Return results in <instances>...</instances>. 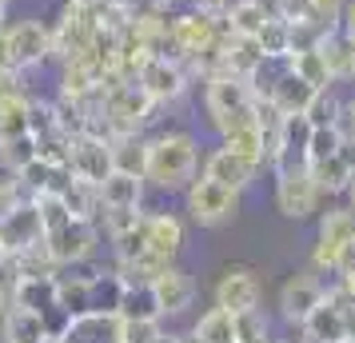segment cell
Instances as JSON below:
<instances>
[{"label":"cell","mask_w":355,"mask_h":343,"mask_svg":"<svg viewBox=\"0 0 355 343\" xmlns=\"http://www.w3.org/2000/svg\"><path fill=\"white\" fill-rule=\"evenodd\" d=\"M144 231H148V252L160 256V260H168V263H176V256L184 252V240H188L184 220H180L176 212H148Z\"/></svg>","instance_id":"d6986e66"},{"label":"cell","mask_w":355,"mask_h":343,"mask_svg":"<svg viewBox=\"0 0 355 343\" xmlns=\"http://www.w3.org/2000/svg\"><path fill=\"white\" fill-rule=\"evenodd\" d=\"M116 315L120 319H160V304L152 295V283H124Z\"/></svg>","instance_id":"f1b7e54d"},{"label":"cell","mask_w":355,"mask_h":343,"mask_svg":"<svg viewBox=\"0 0 355 343\" xmlns=\"http://www.w3.org/2000/svg\"><path fill=\"white\" fill-rule=\"evenodd\" d=\"M216 308H224L227 315H248V311H259V299H263V283L252 267H227L224 276L216 279Z\"/></svg>","instance_id":"7c38bea8"},{"label":"cell","mask_w":355,"mask_h":343,"mask_svg":"<svg viewBox=\"0 0 355 343\" xmlns=\"http://www.w3.org/2000/svg\"><path fill=\"white\" fill-rule=\"evenodd\" d=\"M240 196L243 192H232V188L208 180V176H196L184 188V212L200 228H224L240 216Z\"/></svg>","instance_id":"277c9868"},{"label":"cell","mask_w":355,"mask_h":343,"mask_svg":"<svg viewBox=\"0 0 355 343\" xmlns=\"http://www.w3.org/2000/svg\"><path fill=\"white\" fill-rule=\"evenodd\" d=\"M180 343H196V340H192V335H184V340H180Z\"/></svg>","instance_id":"ee69618b"},{"label":"cell","mask_w":355,"mask_h":343,"mask_svg":"<svg viewBox=\"0 0 355 343\" xmlns=\"http://www.w3.org/2000/svg\"><path fill=\"white\" fill-rule=\"evenodd\" d=\"M160 331V319H120V343H148Z\"/></svg>","instance_id":"8d00e7d4"},{"label":"cell","mask_w":355,"mask_h":343,"mask_svg":"<svg viewBox=\"0 0 355 343\" xmlns=\"http://www.w3.org/2000/svg\"><path fill=\"white\" fill-rule=\"evenodd\" d=\"M160 104L148 96L136 80L116 84L100 96V136H120V132H148L160 120Z\"/></svg>","instance_id":"3957f363"},{"label":"cell","mask_w":355,"mask_h":343,"mask_svg":"<svg viewBox=\"0 0 355 343\" xmlns=\"http://www.w3.org/2000/svg\"><path fill=\"white\" fill-rule=\"evenodd\" d=\"M331 343H355V340H331Z\"/></svg>","instance_id":"f6af8a7d"},{"label":"cell","mask_w":355,"mask_h":343,"mask_svg":"<svg viewBox=\"0 0 355 343\" xmlns=\"http://www.w3.org/2000/svg\"><path fill=\"white\" fill-rule=\"evenodd\" d=\"M200 84H204V116L216 128V136H227L232 128H243L256 120V92H252L248 76L220 72Z\"/></svg>","instance_id":"7a4b0ae2"},{"label":"cell","mask_w":355,"mask_h":343,"mask_svg":"<svg viewBox=\"0 0 355 343\" xmlns=\"http://www.w3.org/2000/svg\"><path fill=\"white\" fill-rule=\"evenodd\" d=\"M343 4H347V0H307L311 17L320 20V24H339V17H343Z\"/></svg>","instance_id":"74e56055"},{"label":"cell","mask_w":355,"mask_h":343,"mask_svg":"<svg viewBox=\"0 0 355 343\" xmlns=\"http://www.w3.org/2000/svg\"><path fill=\"white\" fill-rule=\"evenodd\" d=\"M152 295H156V304H160V319H168V315H184V311L192 308L200 288H196V279L188 276L184 267L168 263L160 276L152 279Z\"/></svg>","instance_id":"2e32d148"},{"label":"cell","mask_w":355,"mask_h":343,"mask_svg":"<svg viewBox=\"0 0 355 343\" xmlns=\"http://www.w3.org/2000/svg\"><path fill=\"white\" fill-rule=\"evenodd\" d=\"M196 343H236V315H227L224 308H208L192 327Z\"/></svg>","instance_id":"f546056e"},{"label":"cell","mask_w":355,"mask_h":343,"mask_svg":"<svg viewBox=\"0 0 355 343\" xmlns=\"http://www.w3.org/2000/svg\"><path fill=\"white\" fill-rule=\"evenodd\" d=\"M311 100H315V88H311L307 80H300V76L288 68V72L275 80L268 104H272V108H279L284 116H304L307 108H311Z\"/></svg>","instance_id":"cb8c5ba5"},{"label":"cell","mask_w":355,"mask_h":343,"mask_svg":"<svg viewBox=\"0 0 355 343\" xmlns=\"http://www.w3.org/2000/svg\"><path fill=\"white\" fill-rule=\"evenodd\" d=\"M100 224L96 220H84V216H72V220H64L60 228L44 231V247H49V256L56 267H80V263H88L92 256H96L100 247Z\"/></svg>","instance_id":"8992f818"},{"label":"cell","mask_w":355,"mask_h":343,"mask_svg":"<svg viewBox=\"0 0 355 343\" xmlns=\"http://www.w3.org/2000/svg\"><path fill=\"white\" fill-rule=\"evenodd\" d=\"M180 340H184V335H172V331H164V327H160V331H156L148 343H180Z\"/></svg>","instance_id":"60d3db41"},{"label":"cell","mask_w":355,"mask_h":343,"mask_svg":"<svg viewBox=\"0 0 355 343\" xmlns=\"http://www.w3.org/2000/svg\"><path fill=\"white\" fill-rule=\"evenodd\" d=\"M28 108H33V92L0 96V144L28 136Z\"/></svg>","instance_id":"4316f807"},{"label":"cell","mask_w":355,"mask_h":343,"mask_svg":"<svg viewBox=\"0 0 355 343\" xmlns=\"http://www.w3.org/2000/svg\"><path fill=\"white\" fill-rule=\"evenodd\" d=\"M220 144H227L232 152H240V156H248V160H256L259 168H263V140H259L256 120L243 124V128H232L227 136H220Z\"/></svg>","instance_id":"836d02e7"},{"label":"cell","mask_w":355,"mask_h":343,"mask_svg":"<svg viewBox=\"0 0 355 343\" xmlns=\"http://www.w3.org/2000/svg\"><path fill=\"white\" fill-rule=\"evenodd\" d=\"M331 276L336 279H352L355 276V240L343 252H339V260H336V267H331Z\"/></svg>","instance_id":"f35d334b"},{"label":"cell","mask_w":355,"mask_h":343,"mask_svg":"<svg viewBox=\"0 0 355 343\" xmlns=\"http://www.w3.org/2000/svg\"><path fill=\"white\" fill-rule=\"evenodd\" d=\"M120 292H124V283H120L116 272H92V276H88V299H92V311H116Z\"/></svg>","instance_id":"d6a6232c"},{"label":"cell","mask_w":355,"mask_h":343,"mask_svg":"<svg viewBox=\"0 0 355 343\" xmlns=\"http://www.w3.org/2000/svg\"><path fill=\"white\" fill-rule=\"evenodd\" d=\"M12 308L44 311L56 308V276H17L12 279Z\"/></svg>","instance_id":"603a6c76"},{"label":"cell","mask_w":355,"mask_h":343,"mask_svg":"<svg viewBox=\"0 0 355 343\" xmlns=\"http://www.w3.org/2000/svg\"><path fill=\"white\" fill-rule=\"evenodd\" d=\"M200 176V140L188 128H156L148 132L144 152V184L156 192H184Z\"/></svg>","instance_id":"6da1fadb"},{"label":"cell","mask_w":355,"mask_h":343,"mask_svg":"<svg viewBox=\"0 0 355 343\" xmlns=\"http://www.w3.org/2000/svg\"><path fill=\"white\" fill-rule=\"evenodd\" d=\"M263 172L256 160H248V156H240V152H232L227 144H216L200 160V176H208V180L224 184V188H232V192H248L252 184H256V176Z\"/></svg>","instance_id":"4fadbf2b"},{"label":"cell","mask_w":355,"mask_h":343,"mask_svg":"<svg viewBox=\"0 0 355 343\" xmlns=\"http://www.w3.org/2000/svg\"><path fill=\"white\" fill-rule=\"evenodd\" d=\"M272 17V0H227V8L220 12L224 28L232 36H252L263 28V20Z\"/></svg>","instance_id":"7402d4cb"},{"label":"cell","mask_w":355,"mask_h":343,"mask_svg":"<svg viewBox=\"0 0 355 343\" xmlns=\"http://www.w3.org/2000/svg\"><path fill=\"white\" fill-rule=\"evenodd\" d=\"M320 52H323L327 72H331V80H336V84L355 80V40H352V33H347L343 24H331V28L323 33Z\"/></svg>","instance_id":"44dd1931"},{"label":"cell","mask_w":355,"mask_h":343,"mask_svg":"<svg viewBox=\"0 0 355 343\" xmlns=\"http://www.w3.org/2000/svg\"><path fill=\"white\" fill-rule=\"evenodd\" d=\"M56 308H64L68 315H80V311H92V299H88V276H72V272H56Z\"/></svg>","instance_id":"4dcf8cb0"},{"label":"cell","mask_w":355,"mask_h":343,"mask_svg":"<svg viewBox=\"0 0 355 343\" xmlns=\"http://www.w3.org/2000/svg\"><path fill=\"white\" fill-rule=\"evenodd\" d=\"M4 33H8V49H12L17 72L28 76L33 68L52 64V20L17 17V20H4Z\"/></svg>","instance_id":"52a82bcc"},{"label":"cell","mask_w":355,"mask_h":343,"mask_svg":"<svg viewBox=\"0 0 355 343\" xmlns=\"http://www.w3.org/2000/svg\"><path fill=\"white\" fill-rule=\"evenodd\" d=\"M288 64H291V72H295L300 80H307L311 88H315V92H327V88H336V80H331V72H327V60H323L320 44H315V49L291 52Z\"/></svg>","instance_id":"83f0119b"},{"label":"cell","mask_w":355,"mask_h":343,"mask_svg":"<svg viewBox=\"0 0 355 343\" xmlns=\"http://www.w3.org/2000/svg\"><path fill=\"white\" fill-rule=\"evenodd\" d=\"M68 172H72V180H84L96 188L112 172L108 136H100V132H76L72 144H68Z\"/></svg>","instance_id":"8fae6325"},{"label":"cell","mask_w":355,"mask_h":343,"mask_svg":"<svg viewBox=\"0 0 355 343\" xmlns=\"http://www.w3.org/2000/svg\"><path fill=\"white\" fill-rule=\"evenodd\" d=\"M0 343H49L44 315L24 308H8L0 319Z\"/></svg>","instance_id":"d4e9b609"},{"label":"cell","mask_w":355,"mask_h":343,"mask_svg":"<svg viewBox=\"0 0 355 343\" xmlns=\"http://www.w3.org/2000/svg\"><path fill=\"white\" fill-rule=\"evenodd\" d=\"M307 172L315 176L323 196H343L347 184H352V176H355V136H343L339 152H331V156L320 160V164H311Z\"/></svg>","instance_id":"ac0fdd59"},{"label":"cell","mask_w":355,"mask_h":343,"mask_svg":"<svg viewBox=\"0 0 355 343\" xmlns=\"http://www.w3.org/2000/svg\"><path fill=\"white\" fill-rule=\"evenodd\" d=\"M339 283H347V292L355 295V276H352V279H339Z\"/></svg>","instance_id":"7bdbcfd3"},{"label":"cell","mask_w":355,"mask_h":343,"mask_svg":"<svg viewBox=\"0 0 355 343\" xmlns=\"http://www.w3.org/2000/svg\"><path fill=\"white\" fill-rule=\"evenodd\" d=\"M136 84H140L160 108H172V104H180V100L188 96V88H192V72L180 64V60H172V56H152V60L140 68Z\"/></svg>","instance_id":"30bf717a"},{"label":"cell","mask_w":355,"mask_h":343,"mask_svg":"<svg viewBox=\"0 0 355 343\" xmlns=\"http://www.w3.org/2000/svg\"><path fill=\"white\" fill-rule=\"evenodd\" d=\"M236 343H275L272 327L259 311H248V315H236Z\"/></svg>","instance_id":"d590c367"},{"label":"cell","mask_w":355,"mask_h":343,"mask_svg":"<svg viewBox=\"0 0 355 343\" xmlns=\"http://www.w3.org/2000/svg\"><path fill=\"white\" fill-rule=\"evenodd\" d=\"M144 176H132V172H108L104 180L96 184L100 196V212H136L144 208Z\"/></svg>","instance_id":"e0dca14e"},{"label":"cell","mask_w":355,"mask_h":343,"mask_svg":"<svg viewBox=\"0 0 355 343\" xmlns=\"http://www.w3.org/2000/svg\"><path fill=\"white\" fill-rule=\"evenodd\" d=\"M339 24H343L347 33H355V0H347V4H343V17H339Z\"/></svg>","instance_id":"ab89813d"},{"label":"cell","mask_w":355,"mask_h":343,"mask_svg":"<svg viewBox=\"0 0 355 343\" xmlns=\"http://www.w3.org/2000/svg\"><path fill=\"white\" fill-rule=\"evenodd\" d=\"M64 343H120V315L116 311H80V315H72Z\"/></svg>","instance_id":"ffe728a7"},{"label":"cell","mask_w":355,"mask_h":343,"mask_svg":"<svg viewBox=\"0 0 355 343\" xmlns=\"http://www.w3.org/2000/svg\"><path fill=\"white\" fill-rule=\"evenodd\" d=\"M304 120L311 128H320V124H339V120H343V100L336 96V88L315 92V100H311V108L304 112Z\"/></svg>","instance_id":"e575fe53"},{"label":"cell","mask_w":355,"mask_h":343,"mask_svg":"<svg viewBox=\"0 0 355 343\" xmlns=\"http://www.w3.org/2000/svg\"><path fill=\"white\" fill-rule=\"evenodd\" d=\"M327 292V283L320 279V272H295V276L284 279V288H279V315L288 319L291 327H304V319L315 311V304L323 299Z\"/></svg>","instance_id":"9a60e30c"},{"label":"cell","mask_w":355,"mask_h":343,"mask_svg":"<svg viewBox=\"0 0 355 343\" xmlns=\"http://www.w3.org/2000/svg\"><path fill=\"white\" fill-rule=\"evenodd\" d=\"M108 152H112V168H116V172L144 176L148 132H120V136H108Z\"/></svg>","instance_id":"484cf974"},{"label":"cell","mask_w":355,"mask_h":343,"mask_svg":"<svg viewBox=\"0 0 355 343\" xmlns=\"http://www.w3.org/2000/svg\"><path fill=\"white\" fill-rule=\"evenodd\" d=\"M256 44L263 56H288L291 52V24L284 17H275V8H272V17L263 20V28L256 33Z\"/></svg>","instance_id":"1f68e13d"},{"label":"cell","mask_w":355,"mask_h":343,"mask_svg":"<svg viewBox=\"0 0 355 343\" xmlns=\"http://www.w3.org/2000/svg\"><path fill=\"white\" fill-rule=\"evenodd\" d=\"M343 196H347V208L355 212V176H352V184H347V192H343Z\"/></svg>","instance_id":"b9f144b4"},{"label":"cell","mask_w":355,"mask_h":343,"mask_svg":"<svg viewBox=\"0 0 355 343\" xmlns=\"http://www.w3.org/2000/svg\"><path fill=\"white\" fill-rule=\"evenodd\" d=\"M320 204H323V192L307 168H300V172H275V208H279L284 220H295V224L311 220L320 212Z\"/></svg>","instance_id":"9c48e42d"},{"label":"cell","mask_w":355,"mask_h":343,"mask_svg":"<svg viewBox=\"0 0 355 343\" xmlns=\"http://www.w3.org/2000/svg\"><path fill=\"white\" fill-rule=\"evenodd\" d=\"M44 240V224H40V208L33 196H24L12 212L0 216V247H4V260L17 256L24 247H33Z\"/></svg>","instance_id":"5bb4252c"},{"label":"cell","mask_w":355,"mask_h":343,"mask_svg":"<svg viewBox=\"0 0 355 343\" xmlns=\"http://www.w3.org/2000/svg\"><path fill=\"white\" fill-rule=\"evenodd\" d=\"M355 240V212L347 204L327 208L320 216V231H315V247H311V272H331L339 260V252Z\"/></svg>","instance_id":"ba28073f"},{"label":"cell","mask_w":355,"mask_h":343,"mask_svg":"<svg viewBox=\"0 0 355 343\" xmlns=\"http://www.w3.org/2000/svg\"><path fill=\"white\" fill-rule=\"evenodd\" d=\"M224 33L227 28H224V20H220V12H208V8L188 4V8L172 12V56H176L180 64H188L192 56L211 49Z\"/></svg>","instance_id":"5b68a950"}]
</instances>
